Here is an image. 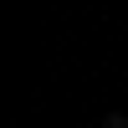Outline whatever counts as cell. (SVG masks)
I'll use <instances>...</instances> for the list:
<instances>
[{
  "mask_svg": "<svg viewBox=\"0 0 128 128\" xmlns=\"http://www.w3.org/2000/svg\"><path fill=\"white\" fill-rule=\"evenodd\" d=\"M102 128H128V113H108V118H102Z\"/></svg>",
  "mask_w": 128,
  "mask_h": 128,
  "instance_id": "cell-1",
  "label": "cell"
}]
</instances>
